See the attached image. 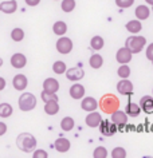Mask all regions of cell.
I'll list each match as a JSON object with an SVG mask.
<instances>
[{"instance_id": "obj_16", "label": "cell", "mask_w": 153, "mask_h": 158, "mask_svg": "<svg viewBox=\"0 0 153 158\" xmlns=\"http://www.w3.org/2000/svg\"><path fill=\"white\" fill-rule=\"evenodd\" d=\"M59 90V82L55 78H47L43 82V91L46 93H57Z\"/></svg>"}, {"instance_id": "obj_23", "label": "cell", "mask_w": 153, "mask_h": 158, "mask_svg": "<svg viewBox=\"0 0 153 158\" xmlns=\"http://www.w3.org/2000/svg\"><path fill=\"white\" fill-rule=\"evenodd\" d=\"M125 27H126V30L133 35L141 32V30H142V24H141V22L138 19H137V20H129Z\"/></svg>"}, {"instance_id": "obj_11", "label": "cell", "mask_w": 153, "mask_h": 158, "mask_svg": "<svg viewBox=\"0 0 153 158\" xmlns=\"http://www.w3.org/2000/svg\"><path fill=\"white\" fill-rule=\"evenodd\" d=\"M12 85H14L15 90H18V91H24L26 87L28 86V79H27L24 74H18V75H15L12 79Z\"/></svg>"}, {"instance_id": "obj_40", "label": "cell", "mask_w": 153, "mask_h": 158, "mask_svg": "<svg viewBox=\"0 0 153 158\" xmlns=\"http://www.w3.org/2000/svg\"><path fill=\"white\" fill-rule=\"evenodd\" d=\"M24 2H26V4H27V6L35 7V6H38L39 3H40V0H24Z\"/></svg>"}, {"instance_id": "obj_8", "label": "cell", "mask_w": 153, "mask_h": 158, "mask_svg": "<svg viewBox=\"0 0 153 158\" xmlns=\"http://www.w3.org/2000/svg\"><path fill=\"white\" fill-rule=\"evenodd\" d=\"M110 121L113 122V123H116L117 126H125L128 123V119H129V117H128V114L125 113V111H122V110H116V111H113L112 114H110Z\"/></svg>"}, {"instance_id": "obj_33", "label": "cell", "mask_w": 153, "mask_h": 158, "mask_svg": "<svg viewBox=\"0 0 153 158\" xmlns=\"http://www.w3.org/2000/svg\"><path fill=\"white\" fill-rule=\"evenodd\" d=\"M94 158H106L108 157V150L104 148V146H98L97 149H94L93 153Z\"/></svg>"}, {"instance_id": "obj_42", "label": "cell", "mask_w": 153, "mask_h": 158, "mask_svg": "<svg viewBox=\"0 0 153 158\" xmlns=\"http://www.w3.org/2000/svg\"><path fill=\"white\" fill-rule=\"evenodd\" d=\"M145 2H147L149 6H153V0H145Z\"/></svg>"}, {"instance_id": "obj_44", "label": "cell", "mask_w": 153, "mask_h": 158, "mask_svg": "<svg viewBox=\"0 0 153 158\" xmlns=\"http://www.w3.org/2000/svg\"><path fill=\"white\" fill-rule=\"evenodd\" d=\"M152 64H153V60H152Z\"/></svg>"}, {"instance_id": "obj_4", "label": "cell", "mask_w": 153, "mask_h": 158, "mask_svg": "<svg viewBox=\"0 0 153 158\" xmlns=\"http://www.w3.org/2000/svg\"><path fill=\"white\" fill-rule=\"evenodd\" d=\"M36 97L32 93H23L20 97H19V109L22 111H31L36 107Z\"/></svg>"}, {"instance_id": "obj_43", "label": "cell", "mask_w": 153, "mask_h": 158, "mask_svg": "<svg viewBox=\"0 0 153 158\" xmlns=\"http://www.w3.org/2000/svg\"><path fill=\"white\" fill-rule=\"evenodd\" d=\"M2 66H3V59L0 58V67H2Z\"/></svg>"}, {"instance_id": "obj_12", "label": "cell", "mask_w": 153, "mask_h": 158, "mask_svg": "<svg viewBox=\"0 0 153 158\" xmlns=\"http://www.w3.org/2000/svg\"><path fill=\"white\" fill-rule=\"evenodd\" d=\"M26 64H27V58H26L24 54L16 52L11 56V66H12L14 69L20 70L23 67H26Z\"/></svg>"}, {"instance_id": "obj_41", "label": "cell", "mask_w": 153, "mask_h": 158, "mask_svg": "<svg viewBox=\"0 0 153 158\" xmlns=\"http://www.w3.org/2000/svg\"><path fill=\"white\" fill-rule=\"evenodd\" d=\"M6 85H7L6 79L3 78V77H0V91H3V90L6 89Z\"/></svg>"}, {"instance_id": "obj_17", "label": "cell", "mask_w": 153, "mask_h": 158, "mask_svg": "<svg viewBox=\"0 0 153 158\" xmlns=\"http://www.w3.org/2000/svg\"><path fill=\"white\" fill-rule=\"evenodd\" d=\"M140 107L144 113L147 114H152L153 113V97L145 95L140 99Z\"/></svg>"}, {"instance_id": "obj_30", "label": "cell", "mask_w": 153, "mask_h": 158, "mask_svg": "<svg viewBox=\"0 0 153 158\" xmlns=\"http://www.w3.org/2000/svg\"><path fill=\"white\" fill-rule=\"evenodd\" d=\"M66 70H67V67H66V63L62 62V60H57V62L53 64V71H54L55 74H58V75L65 74Z\"/></svg>"}, {"instance_id": "obj_18", "label": "cell", "mask_w": 153, "mask_h": 158, "mask_svg": "<svg viewBox=\"0 0 153 158\" xmlns=\"http://www.w3.org/2000/svg\"><path fill=\"white\" fill-rule=\"evenodd\" d=\"M54 148L59 153H66L71 148V143H70V141L67 138H58V139L54 142Z\"/></svg>"}, {"instance_id": "obj_2", "label": "cell", "mask_w": 153, "mask_h": 158, "mask_svg": "<svg viewBox=\"0 0 153 158\" xmlns=\"http://www.w3.org/2000/svg\"><path fill=\"white\" fill-rule=\"evenodd\" d=\"M98 107H100L104 113L106 114H112L113 111L120 109V99L113 94H106L101 98L100 103H98Z\"/></svg>"}, {"instance_id": "obj_24", "label": "cell", "mask_w": 153, "mask_h": 158, "mask_svg": "<svg viewBox=\"0 0 153 158\" xmlns=\"http://www.w3.org/2000/svg\"><path fill=\"white\" fill-rule=\"evenodd\" d=\"M53 31H54V34L55 35H58V36H63V35L67 32V24H66L65 22H62V20H58V22L54 23Z\"/></svg>"}, {"instance_id": "obj_31", "label": "cell", "mask_w": 153, "mask_h": 158, "mask_svg": "<svg viewBox=\"0 0 153 158\" xmlns=\"http://www.w3.org/2000/svg\"><path fill=\"white\" fill-rule=\"evenodd\" d=\"M75 0H62L61 8L65 11V12H73L74 8H75Z\"/></svg>"}, {"instance_id": "obj_29", "label": "cell", "mask_w": 153, "mask_h": 158, "mask_svg": "<svg viewBox=\"0 0 153 158\" xmlns=\"http://www.w3.org/2000/svg\"><path fill=\"white\" fill-rule=\"evenodd\" d=\"M11 39H12L14 42H22L23 39H24V31L22 28H19V27L14 28L11 31Z\"/></svg>"}, {"instance_id": "obj_1", "label": "cell", "mask_w": 153, "mask_h": 158, "mask_svg": "<svg viewBox=\"0 0 153 158\" xmlns=\"http://www.w3.org/2000/svg\"><path fill=\"white\" fill-rule=\"evenodd\" d=\"M16 146L23 153H32L36 149V138L30 133H22L16 138Z\"/></svg>"}, {"instance_id": "obj_36", "label": "cell", "mask_w": 153, "mask_h": 158, "mask_svg": "<svg viewBox=\"0 0 153 158\" xmlns=\"http://www.w3.org/2000/svg\"><path fill=\"white\" fill-rule=\"evenodd\" d=\"M133 3H134V0H116L117 7H120V8H122V10L132 7Z\"/></svg>"}, {"instance_id": "obj_14", "label": "cell", "mask_w": 153, "mask_h": 158, "mask_svg": "<svg viewBox=\"0 0 153 158\" xmlns=\"http://www.w3.org/2000/svg\"><path fill=\"white\" fill-rule=\"evenodd\" d=\"M18 10V2L16 0H6V2H2L0 3V11L3 14H14Z\"/></svg>"}, {"instance_id": "obj_20", "label": "cell", "mask_w": 153, "mask_h": 158, "mask_svg": "<svg viewBox=\"0 0 153 158\" xmlns=\"http://www.w3.org/2000/svg\"><path fill=\"white\" fill-rule=\"evenodd\" d=\"M134 14H136V18L138 19V20H145V19H148L149 15H151V8L145 4H141L136 8Z\"/></svg>"}, {"instance_id": "obj_32", "label": "cell", "mask_w": 153, "mask_h": 158, "mask_svg": "<svg viewBox=\"0 0 153 158\" xmlns=\"http://www.w3.org/2000/svg\"><path fill=\"white\" fill-rule=\"evenodd\" d=\"M117 74H118V77L121 79H126L130 77V67L128 64H121L118 67V70H117Z\"/></svg>"}, {"instance_id": "obj_28", "label": "cell", "mask_w": 153, "mask_h": 158, "mask_svg": "<svg viewBox=\"0 0 153 158\" xmlns=\"http://www.w3.org/2000/svg\"><path fill=\"white\" fill-rule=\"evenodd\" d=\"M12 113H14V109L10 103H6V102L0 103V117L2 118H8L12 115Z\"/></svg>"}, {"instance_id": "obj_38", "label": "cell", "mask_w": 153, "mask_h": 158, "mask_svg": "<svg viewBox=\"0 0 153 158\" xmlns=\"http://www.w3.org/2000/svg\"><path fill=\"white\" fill-rule=\"evenodd\" d=\"M145 54H147V58L152 62L153 60V43H151V44L147 47V50H145Z\"/></svg>"}, {"instance_id": "obj_9", "label": "cell", "mask_w": 153, "mask_h": 158, "mask_svg": "<svg viewBox=\"0 0 153 158\" xmlns=\"http://www.w3.org/2000/svg\"><path fill=\"white\" fill-rule=\"evenodd\" d=\"M65 74H66V78L73 82H78L85 77V71H83V69H81V67H71V69L66 70Z\"/></svg>"}, {"instance_id": "obj_39", "label": "cell", "mask_w": 153, "mask_h": 158, "mask_svg": "<svg viewBox=\"0 0 153 158\" xmlns=\"http://www.w3.org/2000/svg\"><path fill=\"white\" fill-rule=\"evenodd\" d=\"M7 133V125L4 122H0V137H3Z\"/></svg>"}, {"instance_id": "obj_21", "label": "cell", "mask_w": 153, "mask_h": 158, "mask_svg": "<svg viewBox=\"0 0 153 158\" xmlns=\"http://www.w3.org/2000/svg\"><path fill=\"white\" fill-rule=\"evenodd\" d=\"M59 111V102L58 101H49L45 105V113L47 115H55Z\"/></svg>"}, {"instance_id": "obj_3", "label": "cell", "mask_w": 153, "mask_h": 158, "mask_svg": "<svg viewBox=\"0 0 153 158\" xmlns=\"http://www.w3.org/2000/svg\"><path fill=\"white\" fill-rule=\"evenodd\" d=\"M145 44H147V39H145V36H141V35H137V34L129 36L126 39V42H125V47H128L132 54L141 52V51L144 50Z\"/></svg>"}, {"instance_id": "obj_25", "label": "cell", "mask_w": 153, "mask_h": 158, "mask_svg": "<svg viewBox=\"0 0 153 158\" xmlns=\"http://www.w3.org/2000/svg\"><path fill=\"white\" fill-rule=\"evenodd\" d=\"M89 64H90L91 69H96V70L97 69H101L102 64H104V58H102L100 54H94L89 59Z\"/></svg>"}, {"instance_id": "obj_45", "label": "cell", "mask_w": 153, "mask_h": 158, "mask_svg": "<svg viewBox=\"0 0 153 158\" xmlns=\"http://www.w3.org/2000/svg\"><path fill=\"white\" fill-rule=\"evenodd\" d=\"M152 7H153V6H152ZM152 10H153V8H152Z\"/></svg>"}, {"instance_id": "obj_22", "label": "cell", "mask_w": 153, "mask_h": 158, "mask_svg": "<svg viewBox=\"0 0 153 158\" xmlns=\"http://www.w3.org/2000/svg\"><path fill=\"white\" fill-rule=\"evenodd\" d=\"M125 113L128 114V117L136 118V117H138V115H140V113H141V107H140V105L134 103V102H129L128 106L125 107Z\"/></svg>"}, {"instance_id": "obj_27", "label": "cell", "mask_w": 153, "mask_h": 158, "mask_svg": "<svg viewBox=\"0 0 153 158\" xmlns=\"http://www.w3.org/2000/svg\"><path fill=\"white\" fill-rule=\"evenodd\" d=\"M104 46H105V40H104V38L102 36H93L91 38V40H90V47H91L93 50H96V51H100L104 48Z\"/></svg>"}, {"instance_id": "obj_10", "label": "cell", "mask_w": 153, "mask_h": 158, "mask_svg": "<svg viewBox=\"0 0 153 158\" xmlns=\"http://www.w3.org/2000/svg\"><path fill=\"white\" fill-rule=\"evenodd\" d=\"M132 56H133V54L130 52V50H129L128 47H121L116 54L117 62L121 63V64H126V63H129L132 60Z\"/></svg>"}, {"instance_id": "obj_35", "label": "cell", "mask_w": 153, "mask_h": 158, "mask_svg": "<svg viewBox=\"0 0 153 158\" xmlns=\"http://www.w3.org/2000/svg\"><path fill=\"white\" fill-rule=\"evenodd\" d=\"M112 157L113 158H125L126 157V150H125L124 148H121V146H118V148L113 149Z\"/></svg>"}, {"instance_id": "obj_5", "label": "cell", "mask_w": 153, "mask_h": 158, "mask_svg": "<svg viewBox=\"0 0 153 158\" xmlns=\"http://www.w3.org/2000/svg\"><path fill=\"white\" fill-rule=\"evenodd\" d=\"M98 127H100L101 134L105 135V137H112L118 131V126H117L116 123H113V122L109 121V119H101Z\"/></svg>"}, {"instance_id": "obj_19", "label": "cell", "mask_w": 153, "mask_h": 158, "mask_svg": "<svg viewBox=\"0 0 153 158\" xmlns=\"http://www.w3.org/2000/svg\"><path fill=\"white\" fill-rule=\"evenodd\" d=\"M85 93H86L85 87L79 83H75L70 87V97H71L73 99H82V98L85 97Z\"/></svg>"}, {"instance_id": "obj_6", "label": "cell", "mask_w": 153, "mask_h": 158, "mask_svg": "<svg viewBox=\"0 0 153 158\" xmlns=\"http://www.w3.org/2000/svg\"><path fill=\"white\" fill-rule=\"evenodd\" d=\"M117 91H118L121 95H126L130 97L133 91H134V87H133V83L129 79H121V81L117 83Z\"/></svg>"}, {"instance_id": "obj_13", "label": "cell", "mask_w": 153, "mask_h": 158, "mask_svg": "<svg viewBox=\"0 0 153 158\" xmlns=\"http://www.w3.org/2000/svg\"><path fill=\"white\" fill-rule=\"evenodd\" d=\"M81 107L82 110H85V111H94V110L98 109V102L96 98H91V97H83V99L81 102Z\"/></svg>"}, {"instance_id": "obj_26", "label": "cell", "mask_w": 153, "mask_h": 158, "mask_svg": "<svg viewBox=\"0 0 153 158\" xmlns=\"http://www.w3.org/2000/svg\"><path fill=\"white\" fill-rule=\"evenodd\" d=\"M61 127L63 131H70L75 127V121L71 117H65L61 121Z\"/></svg>"}, {"instance_id": "obj_15", "label": "cell", "mask_w": 153, "mask_h": 158, "mask_svg": "<svg viewBox=\"0 0 153 158\" xmlns=\"http://www.w3.org/2000/svg\"><path fill=\"white\" fill-rule=\"evenodd\" d=\"M101 119H102L101 114H100V113H97L96 110H94V111H90L87 115H86L85 122H86V125H87L89 127H91V129H93V127H98V125H100Z\"/></svg>"}, {"instance_id": "obj_7", "label": "cell", "mask_w": 153, "mask_h": 158, "mask_svg": "<svg viewBox=\"0 0 153 158\" xmlns=\"http://www.w3.org/2000/svg\"><path fill=\"white\" fill-rule=\"evenodd\" d=\"M73 40L70 38H66L65 35L62 38H59V40L57 42V50H58V52H61V54H69V52H71V50H73Z\"/></svg>"}, {"instance_id": "obj_37", "label": "cell", "mask_w": 153, "mask_h": 158, "mask_svg": "<svg viewBox=\"0 0 153 158\" xmlns=\"http://www.w3.org/2000/svg\"><path fill=\"white\" fill-rule=\"evenodd\" d=\"M32 157L34 158H47L49 157V153L46 150H42V149H35L32 152Z\"/></svg>"}, {"instance_id": "obj_34", "label": "cell", "mask_w": 153, "mask_h": 158, "mask_svg": "<svg viewBox=\"0 0 153 158\" xmlns=\"http://www.w3.org/2000/svg\"><path fill=\"white\" fill-rule=\"evenodd\" d=\"M40 98H42V101L45 102V103H46V102H49V101H58L57 93H46V91H42Z\"/></svg>"}]
</instances>
